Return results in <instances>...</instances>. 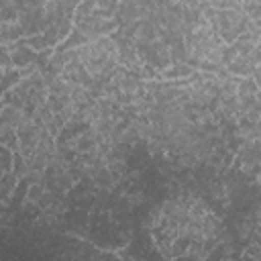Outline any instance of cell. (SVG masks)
Masks as SVG:
<instances>
[{
    "label": "cell",
    "instance_id": "6da1fadb",
    "mask_svg": "<svg viewBox=\"0 0 261 261\" xmlns=\"http://www.w3.org/2000/svg\"><path fill=\"white\" fill-rule=\"evenodd\" d=\"M153 237L167 257H206L218 237V224L212 212L198 202H175L161 210Z\"/></svg>",
    "mask_w": 261,
    "mask_h": 261
}]
</instances>
